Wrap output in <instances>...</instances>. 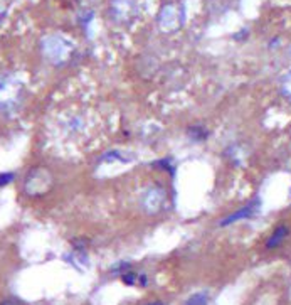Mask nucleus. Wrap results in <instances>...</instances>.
Listing matches in <instances>:
<instances>
[{"mask_svg":"<svg viewBox=\"0 0 291 305\" xmlns=\"http://www.w3.org/2000/svg\"><path fill=\"white\" fill-rule=\"evenodd\" d=\"M288 233H289L288 226H284V224H279V226L276 228L273 233H271V236L268 238V241H266V248H268V249L278 248L279 244L286 239Z\"/></svg>","mask_w":291,"mask_h":305,"instance_id":"obj_3","label":"nucleus"},{"mask_svg":"<svg viewBox=\"0 0 291 305\" xmlns=\"http://www.w3.org/2000/svg\"><path fill=\"white\" fill-rule=\"evenodd\" d=\"M145 305H163L160 300H153V302H148V303H145Z\"/></svg>","mask_w":291,"mask_h":305,"instance_id":"obj_7","label":"nucleus"},{"mask_svg":"<svg viewBox=\"0 0 291 305\" xmlns=\"http://www.w3.org/2000/svg\"><path fill=\"white\" fill-rule=\"evenodd\" d=\"M185 305H209V293L207 292H197L190 295Z\"/></svg>","mask_w":291,"mask_h":305,"instance_id":"obj_4","label":"nucleus"},{"mask_svg":"<svg viewBox=\"0 0 291 305\" xmlns=\"http://www.w3.org/2000/svg\"><path fill=\"white\" fill-rule=\"evenodd\" d=\"M256 211V206L254 204H248V206L241 208L239 211H236L232 214H229V216H225L222 221H220V226H227V224H232V223H238L241 219H248L254 214Z\"/></svg>","mask_w":291,"mask_h":305,"instance_id":"obj_2","label":"nucleus"},{"mask_svg":"<svg viewBox=\"0 0 291 305\" xmlns=\"http://www.w3.org/2000/svg\"><path fill=\"white\" fill-rule=\"evenodd\" d=\"M4 12H6V7H4V0H0V19L4 17Z\"/></svg>","mask_w":291,"mask_h":305,"instance_id":"obj_6","label":"nucleus"},{"mask_svg":"<svg viewBox=\"0 0 291 305\" xmlns=\"http://www.w3.org/2000/svg\"><path fill=\"white\" fill-rule=\"evenodd\" d=\"M122 280L127 285H135L138 282V277H137V273H133V272H127V273H123L122 275Z\"/></svg>","mask_w":291,"mask_h":305,"instance_id":"obj_5","label":"nucleus"},{"mask_svg":"<svg viewBox=\"0 0 291 305\" xmlns=\"http://www.w3.org/2000/svg\"><path fill=\"white\" fill-rule=\"evenodd\" d=\"M69 44L61 37H47L44 41V51L51 59H56V61H61L64 59V56L68 54Z\"/></svg>","mask_w":291,"mask_h":305,"instance_id":"obj_1","label":"nucleus"}]
</instances>
